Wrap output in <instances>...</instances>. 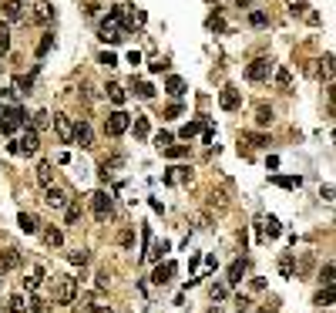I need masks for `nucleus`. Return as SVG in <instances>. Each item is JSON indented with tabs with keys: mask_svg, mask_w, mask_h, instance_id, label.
Segmentation results:
<instances>
[{
	"mask_svg": "<svg viewBox=\"0 0 336 313\" xmlns=\"http://www.w3.org/2000/svg\"><path fill=\"white\" fill-rule=\"evenodd\" d=\"M316 306H333V286H326V290L316 293Z\"/></svg>",
	"mask_w": 336,
	"mask_h": 313,
	"instance_id": "a878e982",
	"label": "nucleus"
},
{
	"mask_svg": "<svg viewBox=\"0 0 336 313\" xmlns=\"http://www.w3.org/2000/svg\"><path fill=\"white\" fill-rule=\"evenodd\" d=\"M134 94H138V98H151V94H155V88H151L148 81H138V84H134Z\"/></svg>",
	"mask_w": 336,
	"mask_h": 313,
	"instance_id": "2f4dec72",
	"label": "nucleus"
},
{
	"mask_svg": "<svg viewBox=\"0 0 336 313\" xmlns=\"http://www.w3.org/2000/svg\"><path fill=\"white\" fill-rule=\"evenodd\" d=\"M272 182H279V185H282V189H299V175H296V179H286V175H272Z\"/></svg>",
	"mask_w": 336,
	"mask_h": 313,
	"instance_id": "c756f323",
	"label": "nucleus"
},
{
	"mask_svg": "<svg viewBox=\"0 0 336 313\" xmlns=\"http://www.w3.org/2000/svg\"><path fill=\"white\" fill-rule=\"evenodd\" d=\"M4 21H11V24H17V21H24V0H4Z\"/></svg>",
	"mask_w": 336,
	"mask_h": 313,
	"instance_id": "9b49d317",
	"label": "nucleus"
},
{
	"mask_svg": "<svg viewBox=\"0 0 336 313\" xmlns=\"http://www.w3.org/2000/svg\"><path fill=\"white\" fill-rule=\"evenodd\" d=\"M11 51V31H7V24H0V54H7Z\"/></svg>",
	"mask_w": 336,
	"mask_h": 313,
	"instance_id": "c85d7f7f",
	"label": "nucleus"
},
{
	"mask_svg": "<svg viewBox=\"0 0 336 313\" xmlns=\"http://www.w3.org/2000/svg\"><path fill=\"white\" fill-rule=\"evenodd\" d=\"M91 209H94V219H98V223H104V219L111 216V209H114L111 195H108L104 189H98L94 195H91Z\"/></svg>",
	"mask_w": 336,
	"mask_h": 313,
	"instance_id": "7ed1b4c3",
	"label": "nucleus"
},
{
	"mask_svg": "<svg viewBox=\"0 0 336 313\" xmlns=\"http://www.w3.org/2000/svg\"><path fill=\"white\" fill-rule=\"evenodd\" d=\"M71 142H78L81 148H94V128H91L88 118L74 122V138H71Z\"/></svg>",
	"mask_w": 336,
	"mask_h": 313,
	"instance_id": "20e7f679",
	"label": "nucleus"
},
{
	"mask_svg": "<svg viewBox=\"0 0 336 313\" xmlns=\"http://www.w3.org/2000/svg\"><path fill=\"white\" fill-rule=\"evenodd\" d=\"M31 81L34 78H17V81H14V88H17V91H31Z\"/></svg>",
	"mask_w": 336,
	"mask_h": 313,
	"instance_id": "de8ad7c7",
	"label": "nucleus"
},
{
	"mask_svg": "<svg viewBox=\"0 0 336 313\" xmlns=\"http://www.w3.org/2000/svg\"><path fill=\"white\" fill-rule=\"evenodd\" d=\"M51 300L61 303V306H71L78 300V280L74 276H54V290H51Z\"/></svg>",
	"mask_w": 336,
	"mask_h": 313,
	"instance_id": "f257e3e1",
	"label": "nucleus"
},
{
	"mask_svg": "<svg viewBox=\"0 0 336 313\" xmlns=\"http://www.w3.org/2000/svg\"><path fill=\"white\" fill-rule=\"evenodd\" d=\"M41 280H44V269L37 266V269H34V273H31V276L24 280V290H27V293H37V286H41Z\"/></svg>",
	"mask_w": 336,
	"mask_h": 313,
	"instance_id": "6ab92c4d",
	"label": "nucleus"
},
{
	"mask_svg": "<svg viewBox=\"0 0 336 313\" xmlns=\"http://www.w3.org/2000/svg\"><path fill=\"white\" fill-rule=\"evenodd\" d=\"M182 115V105H168L165 108V118H179Z\"/></svg>",
	"mask_w": 336,
	"mask_h": 313,
	"instance_id": "09e8293b",
	"label": "nucleus"
},
{
	"mask_svg": "<svg viewBox=\"0 0 336 313\" xmlns=\"http://www.w3.org/2000/svg\"><path fill=\"white\" fill-rule=\"evenodd\" d=\"M51 47H54V34H44V41L37 44V57H44L47 51H51Z\"/></svg>",
	"mask_w": 336,
	"mask_h": 313,
	"instance_id": "72a5a7b5",
	"label": "nucleus"
},
{
	"mask_svg": "<svg viewBox=\"0 0 336 313\" xmlns=\"http://www.w3.org/2000/svg\"><path fill=\"white\" fill-rule=\"evenodd\" d=\"M161 253H168V243H155V246H151V253H145V259H158Z\"/></svg>",
	"mask_w": 336,
	"mask_h": 313,
	"instance_id": "79ce46f5",
	"label": "nucleus"
},
{
	"mask_svg": "<svg viewBox=\"0 0 336 313\" xmlns=\"http://www.w3.org/2000/svg\"><path fill=\"white\" fill-rule=\"evenodd\" d=\"M64 213H67V226H78L81 223V205H78V202H67Z\"/></svg>",
	"mask_w": 336,
	"mask_h": 313,
	"instance_id": "b1692460",
	"label": "nucleus"
},
{
	"mask_svg": "<svg viewBox=\"0 0 336 313\" xmlns=\"http://www.w3.org/2000/svg\"><path fill=\"white\" fill-rule=\"evenodd\" d=\"M256 122L259 125H272V108H269V105H259L256 108Z\"/></svg>",
	"mask_w": 336,
	"mask_h": 313,
	"instance_id": "393cba45",
	"label": "nucleus"
},
{
	"mask_svg": "<svg viewBox=\"0 0 336 313\" xmlns=\"http://www.w3.org/2000/svg\"><path fill=\"white\" fill-rule=\"evenodd\" d=\"M51 17H54V14H51V7H47V4H41V7H37V21H41V24H51Z\"/></svg>",
	"mask_w": 336,
	"mask_h": 313,
	"instance_id": "c03bdc74",
	"label": "nucleus"
},
{
	"mask_svg": "<svg viewBox=\"0 0 336 313\" xmlns=\"http://www.w3.org/2000/svg\"><path fill=\"white\" fill-rule=\"evenodd\" d=\"M235 4H239V7H249V0H235Z\"/></svg>",
	"mask_w": 336,
	"mask_h": 313,
	"instance_id": "5fc2aeb1",
	"label": "nucleus"
},
{
	"mask_svg": "<svg viewBox=\"0 0 336 313\" xmlns=\"http://www.w3.org/2000/svg\"><path fill=\"white\" fill-rule=\"evenodd\" d=\"M323 74H326V78H333V54L323 57Z\"/></svg>",
	"mask_w": 336,
	"mask_h": 313,
	"instance_id": "49530a36",
	"label": "nucleus"
},
{
	"mask_svg": "<svg viewBox=\"0 0 336 313\" xmlns=\"http://www.w3.org/2000/svg\"><path fill=\"white\" fill-rule=\"evenodd\" d=\"M7 310H11V313H24V310H27V300H24L21 293H17V296H11V303H7Z\"/></svg>",
	"mask_w": 336,
	"mask_h": 313,
	"instance_id": "cd10ccee",
	"label": "nucleus"
},
{
	"mask_svg": "<svg viewBox=\"0 0 336 313\" xmlns=\"http://www.w3.org/2000/svg\"><path fill=\"white\" fill-rule=\"evenodd\" d=\"M67 259H71L74 266H84V263H88V249H74V253H67Z\"/></svg>",
	"mask_w": 336,
	"mask_h": 313,
	"instance_id": "473e14b6",
	"label": "nucleus"
},
{
	"mask_svg": "<svg viewBox=\"0 0 336 313\" xmlns=\"http://www.w3.org/2000/svg\"><path fill=\"white\" fill-rule=\"evenodd\" d=\"M165 88H168V94H175V98H182L189 84H185V78H179V74H168V78H165Z\"/></svg>",
	"mask_w": 336,
	"mask_h": 313,
	"instance_id": "4468645a",
	"label": "nucleus"
},
{
	"mask_svg": "<svg viewBox=\"0 0 336 313\" xmlns=\"http://www.w3.org/2000/svg\"><path fill=\"white\" fill-rule=\"evenodd\" d=\"M94 280H98V290H104V286H108V269H101Z\"/></svg>",
	"mask_w": 336,
	"mask_h": 313,
	"instance_id": "3c124183",
	"label": "nucleus"
},
{
	"mask_svg": "<svg viewBox=\"0 0 336 313\" xmlns=\"http://www.w3.org/2000/svg\"><path fill=\"white\" fill-rule=\"evenodd\" d=\"M7 98H11V94H7V91H0V101H7Z\"/></svg>",
	"mask_w": 336,
	"mask_h": 313,
	"instance_id": "6e6d98bb",
	"label": "nucleus"
},
{
	"mask_svg": "<svg viewBox=\"0 0 336 313\" xmlns=\"http://www.w3.org/2000/svg\"><path fill=\"white\" fill-rule=\"evenodd\" d=\"M0 118H4V122H0V132L11 135V132H17V128L24 125V108H4Z\"/></svg>",
	"mask_w": 336,
	"mask_h": 313,
	"instance_id": "39448f33",
	"label": "nucleus"
},
{
	"mask_svg": "<svg viewBox=\"0 0 336 313\" xmlns=\"http://www.w3.org/2000/svg\"><path fill=\"white\" fill-rule=\"evenodd\" d=\"M272 78H276V84H279V88H289V84H292L289 67H272Z\"/></svg>",
	"mask_w": 336,
	"mask_h": 313,
	"instance_id": "4be33fe9",
	"label": "nucleus"
},
{
	"mask_svg": "<svg viewBox=\"0 0 336 313\" xmlns=\"http://www.w3.org/2000/svg\"><path fill=\"white\" fill-rule=\"evenodd\" d=\"M128 125H131V115H124L121 108H118V112H111L108 118H104V132L111 135V138H118V135L128 132Z\"/></svg>",
	"mask_w": 336,
	"mask_h": 313,
	"instance_id": "f03ea898",
	"label": "nucleus"
},
{
	"mask_svg": "<svg viewBox=\"0 0 336 313\" xmlns=\"http://www.w3.org/2000/svg\"><path fill=\"white\" fill-rule=\"evenodd\" d=\"M333 273H336V269H333V263H326V266L319 269V280H323L326 286H333Z\"/></svg>",
	"mask_w": 336,
	"mask_h": 313,
	"instance_id": "58836bf2",
	"label": "nucleus"
},
{
	"mask_svg": "<svg viewBox=\"0 0 336 313\" xmlns=\"http://www.w3.org/2000/svg\"><path fill=\"white\" fill-rule=\"evenodd\" d=\"M242 273H246V259H235L232 266H229V283H242Z\"/></svg>",
	"mask_w": 336,
	"mask_h": 313,
	"instance_id": "aec40b11",
	"label": "nucleus"
},
{
	"mask_svg": "<svg viewBox=\"0 0 336 313\" xmlns=\"http://www.w3.org/2000/svg\"><path fill=\"white\" fill-rule=\"evenodd\" d=\"M128 128H134V138H141V142H145L148 132H151V125H148L145 115H138V118H134V125H128Z\"/></svg>",
	"mask_w": 336,
	"mask_h": 313,
	"instance_id": "a211bd4d",
	"label": "nucleus"
},
{
	"mask_svg": "<svg viewBox=\"0 0 336 313\" xmlns=\"http://www.w3.org/2000/svg\"><path fill=\"white\" fill-rule=\"evenodd\" d=\"M205 4H215V0H205Z\"/></svg>",
	"mask_w": 336,
	"mask_h": 313,
	"instance_id": "13d9d810",
	"label": "nucleus"
},
{
	"mask_svg": "<svg viewBox=\"0 0 336 313\" xmlns=\"http://www.w3.org/2000/svg\"><path fill=\"white\" fill-rule=\"evenodd\" d=\"M118 243H121L124 249H131L134 246V233H131V229H121V233H118Z\"/></svg>",
	"mask_w": 336,
	"mask_h": 313,
	"instance_id": "c9c22d12",
	"label": "nucleus"
},
{
	"mask_svg": "<svg viewBox=\"0 0 336 313\" xmlns=\"http://www.w3.org/2000/svg\"><path fill=\"white\" fill-rule=\"evenodd\" d=\"M209 313H222V310H209Z\"/></svg>",
	"mask_w": 336,
	"mask_h": 313,
	"instance_id": "4d7b16f0",
	"label": "nucleus"
},
{
	"mask_svg": "<svg viewBox=\"0 0 336 313\" xmlns=\"http://www.w3.org/2000/svg\"><path fill=\"white\" fill-rule=\"evenodd\" d=\"M41 236H44V243H47V246H51V249H57V246H61V243H64V233H61L57 226H51V229H44V233H41Z\"/></svg>",
	"mask_w": 336,
	"mask_h": 313,
	"instance_id": "f3484780",
	"label": "nucleus"
},
{
	"mask_svg": "<svg viewBox=\"0 0 336 313\" xmlns=\"http://www.w3.org/2000/svg\"><path fill=\"white\" fill-rule=\"evenodd\" d=\"M165 182H192V168H168L165 172Z\"/></svg>",
	"mask_w": 336,
	"mask_h": 313,
	"instance_id": "dca6fc26",
	"label": "nucleus"
},
{
	"mask_svg": "<svg viewBox=\"0 0 336 313\" xmlns=\"http://www.w3.org/2000/svg\"><path fill=\"white\" fill-rule=\"evenodd\" d=\"M108 98H111V105H118V108H121L128 94H124V88H121V84H108Z\"/></svg>",
	"mask_w": 336,
	"mask_h": 313,
	"instance_id": "5701e85b",
	"label": "nucleus"
},
{
	"mask_svg": "<svg viewBox=\"0 0 336 313\" xmlns=\"http://www.w3.org/2000/svg\"><path fill=\"white\" fill-rule=\"evenodd\" d=\"M242 138H246V142H252V145H266V142H269L266 135H259V132H246Z\"/></svg>",
	"mask_w": 336,
	"mask_h": 313,
	"instance_id": "37998d69",
	"label": "nucleus"
},
{
	"mask_svg": "<svg viewBox=\"0 0 336 313\" xmlns=\"http://www.w3.org/2000/svg\"><path fill=\"white\" fill-rule=\"evenodd\" d=\"M269 74H272V64H269L266 57H256V61H252V64L246 67V78L252 81V84H259V81H266Z\"/></svg>",
	"mask_w": 336,
	"mask_h": 313,
	"instance_id": "423d86ee",
	"label": "nucleus"
},
{
	"mask_svg": "<svg viewBox=\"0 0 336 313\" xmlns=\"http://www.w3.org/2000/svg\"><path fill=\"white\" fill-rule=\"evenodd\" d=\"M51 125H54L57 138H61L64 145H71V138H74V122H71L67 115H54V118H51Z\"/></svg>",
	"mask_w": 336,
	"mask_h": 313,
	"instance_id": "0eeeda50",
	"label": "nucleus"
},
{
	"mask_svg": "<svg viewBox=\"0 0 336 313\" xmlns=\"http://www.w3.org/2000/svg\"><path fill=\"white\" fill-rule=\"evenodd\" d=\"M101 64H104V67H114V64H118V57H114V54H101Z\"/></svg>",
	"mask_w": 336,
	"mask_h": 313,
	"instance_id": "603ef678",
	"label": "nucleus"
},
{
	"mask_svg": "<svg viewBox=\"0 0 336 313\" xmlns=\"http://www.w3.org/2000/svg\"><path fill=\"white\" fill-rule=\"evenodd\" d=\"M17 223H21V229H24V233H27V236L41 229V226H37V219H34L31 213H21V216H17Z\"/></svg>",
	"mask_w": 336,
	"mask_h": 313,
	"instance_id": "412c9836",
	"label": "nucleus"
},
{
	"mask_svg": "<svg viewBox=\"0 0 336 313\" xmlns=\"http://www.w3.org/2000/svg\"><path fill=\"white\" fill-rule=\"evenodd\" d=\"M155 145L158 148H168V145H172V135H168V132H158L155 135Z\"/></svg>",
	"mask_w": 336,
	"mask_h": 313,
	"instance_id": "a18cd8bd",
	"label": "nucleus"
},
{
	"mask_svg": "<svg viewBox=\"0 0 336 313\" xmlns=\"http://www.w3.org/2000/svg\"><path fill=\"white\" fill-rule=\"evenodd\" d=\"M199 132H202V122H189V125H185V128H182V138L189 142L192 135H199Z\"/></svg>",
	"mask_w": 336,
	"mask_h": 313,
	"instance_id": "e433bc0d",
	"label": "nucleus"
},
{
	"mask_svg": "<svg viewBox=\"0 0 336 313\" xmlns=\"http://www.w3.org/2000/svg\"><path fill=\"white\" fill-rule=\"evenodd\" d=\"M239 313H256V310H252V306H239Z\"/></svg>",
	"mask_w": 336,
	"mask_h": 313,
	"instance_id": "864d4df0",
	"label": "nucleus"
},
{
	"mask_svg": "<svg viewBox=\"0 0 336 313\" xmlns=\"http://www.w3.org/2000/svg\"><path fill=\"white\" fill-rule=\"evenodd\" d=\"M175 269H179L175 263H165V266H158L155 273H151V283H155V286H165V283L175 276Z\"/></svg>",
	"mask_w": 336,
	"mask_h": 313,
	"instance_id": "f8f14e48",
	"label": "nucleus"
},
{
	"mask_svg": "<svg viewBox=\"0 0 336 313\" xmlns=\"http://www.w3.org/2000/svg\"><path fill=\"white\" fill-rule=\"evenodd\" d=\"M17 148H21L24 155H34L37 148H41V135H37V128H24L21 142H17Z\"/></svg>",
	"mask_w": 336,
	"mask_h": 313,
	"instance_id": "6e6552de",
	"label": "nucleus"
},
{
	"mask_svg": "<svg viewBox=\"0 0 336 313\" xmlns=\"http://www.w3.org/2000/svg\"><path fill=\"white\" fill-rule=\"evenodd\" d=\"M168 158H185L189 155V145H168V148H161Z\"/></svg>",
	"mask_w": 336,
	"mask_h": 313,
	"instance_id": "bb28decb",
	"label": "nucleus"
},
{
	"mask_svg": "<svg viewBox=\"0 0 336 313\" xmlns=\"http://www.w3.org/2000/svg\"><path fill=\"white\" fill-rule=\"evenodd\" d=\"M88 313H114V310H111V306H101V303H91Z\"/></svg>",
	"mask_w": 336,
	"mask_h": 313,
	"instance_id": "8fccbe9b",
	"label": "nucleus"
},
{
	"mask_svg": "<svg viewBox=\"0 0 336 313\" xmlns=\"http://www.w3.org/2000/svg\"><path fill=\"white\" fill-rule=\"evenodd\" d=\"M37 182H41L44 189H47V185H51V182H54V165H51L47 158H44V162H41V165H37Z\"/></svg>",
	"mask_w": 336,
	"mask_h": 313,
	"instance_id": "2eb2a0df",
	"label": "nucleus"
},
{
	"mask_svg": "<svg viewBox=\"0 0 336 313\" xmlns=\"http://www.w3.org/2000/svg\"><path fill=\"white\" fill-rule=\"evenodd\" d=\"M21 253H17V249H7V253H4V256H0V269H4V273H7V269H21Z\"/></svg>",
	"mask_w": 336,
	"mask_h": 313,
	"instance_id": "ddd939ff",
	"label": "nucleus"
},
{
	"mask_svg": "<svg viewBox=\"0 0 336 313\" xmlns=\"http://www.w3.org/2000/svg\"><path fill=\"white\" fill-rule=\"evenodd\" d=\"M44 202L51 205V209H64V205H67L71 199H67V192H64V189H57L54 182H51V185L44 189Z\"/></svg>",
	"mask_w": 336,
	"mask_h": 313,
	"instance_id": "1a4fd4ad",
	"label": "nucleus"
},
{
	"mask_svg": "<svg viewBox=\"0 0 336 313\" xmlns=\"http://www.w3.org/2000/svg\"><path fill=\"white\" fill-rule=\"evenodd\" d=\"M249 24H252V27H269V17L262 11H252L249 14Z\"/></svg>",
	"mask_w": 336,
	"mask_h": 313,
	"instance_id": "7c9ffc66",
	"label": "nucleus"
},
{
	"mask_svg": "<svg viewBox=\"0 0 336 313\" xmlns=\"http://www.w3.org/2000/svg\"><path fill=\"white\" fill-rule=\"evenodd\" d=\"M219 105H222L225 112H235V108L242 105V94H239V91H235L232 84H229V88H222V91H219Z\"/></svg>",
	"mask_w": 336,
	"mask_h": 313,
	"instance_id": "9d476101",
	"label": "nucleus"
},
{
	"mask_svg": "<svg viewBox=\"0 0 336 313\" xmlns=\"http://www.w3.org/2000/svg\"><path fill=\"white\" fill-rule=\"evenodd\" d=\"M292 269H296L292 256H282V259H279V273H282V276H292Z\"/></svg>",
	"mask_w": 336,
	"mask_h": 313,
	"instance_id": "4c0bfd02",
	"label": "nucleus"
},
{
	"mask_svg": "<svg viewBox=\"0 0 336 313\" xmlns=\"http://www.w3.org/2000/svg\"><path fill=\"white\" fill-rule=\"evenodd\" d=\"M47 125H51V115H47V112H37V115H34V125H31V128H37V132H41V128H47Z\"/></svg>",
	"mask_w": 336,
	"mask_h": 313,
	"instance_id": "f704fd0d",
	"label": "nucleus"
},
{
	"mask_svg": "<svg viewBox=\"0 0 336 313\" xmlns=\"http://www.w3.org/2000/svg\"><path fill=\"white\" fill-rule=\"evenodd\" d=\"M27 310H34V313H44V310H47V303L41 300V296H31V300H27Z\"/></svg>",
	"mask_w": 336,
	"mask_h": 313,
	"instance_id": "ea45409f",
	"label": "nucleus"
},
{
	"mask_svg": "<svg viewBox=\"0 0 336 313\" xmlns=\"http://www.w3.org/2000/svg\"><path fill=\"white\" fill-rule=\"evenodd\" d=\"M209 293H212V300H225V296H229V286H225V283H215Z\"/></svg>",
	"mask_w": 336,
	"mask_h": 313,
	"instance_id": "a19ab883",
	"label": "nucleus"
}]
</instances>
